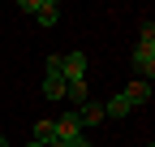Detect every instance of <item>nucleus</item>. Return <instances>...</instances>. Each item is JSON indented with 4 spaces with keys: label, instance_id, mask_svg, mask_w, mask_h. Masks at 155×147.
<instances>
[{
    "label": "nucleus",
    "instance_id": "8",
    "mask_svg": "<svg viewBox=\"0 0 155 147\" xmlns=\"http://www.w3.org/2000/svg\"><path fill=\"white\" fill-rule=\"evenodd\" d=\"M52 134H56V121H52V117H43V121L35 125V143H43V147H48V143H52Z\"/></svg>",
    "mask_w": 155,
    "mask_h": 147
},
{
    "label": "nucleus",
    "instance_id": "10",
    "mask_svg": "<svg viewBox=\"0 0 155 147\" xmlns=\"http://www.w3.org/2000/svg\"><path fill=\"white\" fill-rule=\"evenodd\" d=\"M0 147H9V138H5V134H0Z\"/></svg>",
    "mask_w": 155,
    "mask_h": 147
},
{
    "label": "nucleus",
    "instance_id": "1",
    "mask_svg": "<svg viewBox=\"0 0 155 147\" xmlns=\"http://www.w3.org/2000/svg\"><path fill=\"white\" fill-rule=\"evenodd\" d=\"M61 78H65V87H73V82H86V56H82L78 48L61 56Z\"/></svg>",
    "mask_w": 155,
    "mask_h": 147
},
{
    "label": "nucleus",
    "instance_id": "3",
    "mask_svg": "<svg viewBox=\"0 0 155 147\" xmlns=\"http://www.w3.org/2000/svg\"><path fill=\"white\" fill-rule=\"evenodd\" d=\"M22 9L39 17V26H56V17H61V5L56 0H22Z\"/></svg>",
    "mask_w": 155,
    "mask_h": 147
},
{
    "label": "nucleus",
    "instance_id": "11",
    "mask_svg": "<svg viewBox=\"0 0 155 147\" xmlns=\"http://www.w3.org/2000/svg\"><path fill=\"white\" fill-rule=\"evenodd\" d=\"M26 147H43V143H35V138H30V143H26Z\"/></svg>",
    "mask_w": 155,
    "mask_h": 147
},
{
    "label": "nucleus",
    "instance_id": "5",
    "mask_svg": "<svg viewBox=\"0 0 155 147\" xmlns=\"http://www.w3.org/2000/svg\"><path fill=\"white\" fill-rule=\"evenodd\" d=\"M73 117H78V125H99V121H104V104H91V100H86Z\"/></svg>",
    "mask_w": 155,
    "mask_h": 147
},
{
    "label": "nucleus",
    "instance_id": "2",
    "mask_svg": "<svg viewBox=\"0 0 155 147\" xmlns=\"http://www.w3.org/2000/svg\"><path fill=\"white\" fill-rule=\"evenodd\" d=\"M134 69H138L142 82H151V74H155V39H142L134 48Z\"/></svg>",
    "mask_w": 155,
    "mask_h": 147
},
{
    "label": "nucleus",
    "instance_id": "6",
    "mask_svg": "<svg viewBox=\"0 0 155 147\" xmlns=\"http://www.w3.org/2000/svg\"><path fill=\"white\" fill-rule=\"evenodd\" d=\"M121 95H125L134 108H138V104H147V100H151V82H142V78H138V82H129V87L121 91Z\"/></svg>",
    "mask_w": 155,
    "mask_h": 147
},
{
    "label": "nucleus",
    "instance_id": "7",
    "mask_svg": "<svg viewBox=\"0 0 155 147\" xmlns=\"http://www.w3.org/2000/svg\"><path fill=\"white\" fill-rule=\"evenodd\" d=\"M125 113H134V104H129L125 95H112V100L104 104V117H125Z\"/></svg>",
    "mask_w": 155,
    "mask_h": 147
},
{
    "label": "nucleus",
    "instance_id": "9",
    "mask_svg": "<svg viewBox=\"0 0 155 147\" xmlns=\"http://www.w3.org/2000/svg\"><path fill=\"white\" fill-rule=\"evenodd\" d=\"M73 147H91V143H86V138H78V143H73Z\"/></svg>",
    "mask_w": 155,
    "mask_h": 147
},
{
    "label": "nucleus",
    "instance_id": "4",
    "mask_svg": "<svg viewBox=\"0 0 155 147\" xmlns=\"http://www.w3.org/2000/svg\"><path fill=\"white\" fill-rule=\"evenodd\" d=\"M43 95L61 100L65 95V78H61V56H48V74H43Z\"/></svg>",
    "mask_w": 155,
    "mask_h": 147
}]
</instances>
